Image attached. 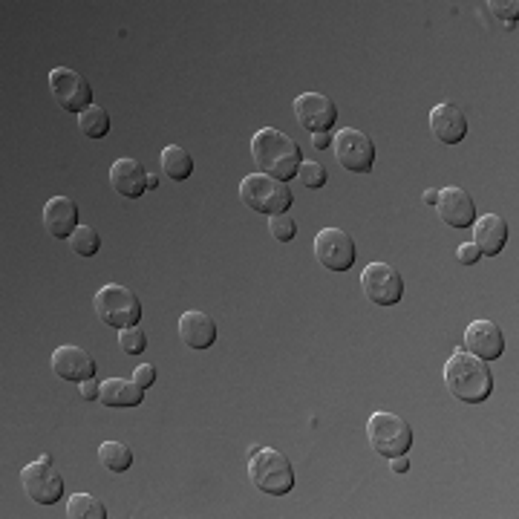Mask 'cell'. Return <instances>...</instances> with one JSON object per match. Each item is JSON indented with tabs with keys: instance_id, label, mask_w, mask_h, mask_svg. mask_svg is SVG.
Returning a JSON list of instances; mask_svg holds the SVG:
<instances>
[{
	"instance_id": "1",
	"label": "cell",
	"mask_w": 519,
	"mask_h": 519,
	"mask_svg": "<svg viewBox=\"0 0 519 519\" xmlns=\"http://www.w3.org/2000/svg\"><path fill=\"white\" fill-rule=\"evenodd\" d=\"M445 384L453 398L465 404H482L494 393V372L488 361L459 349L445 361Z\"/></svg>"
},
{
	"instance_id": "2",
	"label": "cell",
	"mask_w": 519,
	"mask_h": 519,
	"mask_svg": "<svg viewBox=\"0 0 519 519\" xmlns=\"http://www.w3.org/2000/svg\"><path fill=\"white\" fill-rule=\"evenodd\" d=\"M251 156H254L260 171L280 179V182L295 179L297 168L303 162L300 145L277 127H263L251 136Z\"/></svg>"
},
{
	"instance_id": "3",
	"label": "cell",
	"mask_w": 519,
	"mask_h": 519,
	"mask_svg": "<svg viewBox=\"0 0 519 519\" xmlns=\"http://www.w3.org/2000/svg\"><path fill=\"white\" fill-rule=\"evenodd\" d=\"M248 476L257 491L269 496H286L295 488V468L289 456L274 447H251Z\"/></svg>"
},
{
	"instance_id": "4",
	"label": "cell",
	"mask_w": 519,
	"mask_h": 519,
	"mask_svg": "<svg viewBox=\"0 0 519 519\" xmlns=\"http://www.w3.org/2000/svg\"><path fill=\"white\" fill-rule=\"evenodd\" d=\"M240 199L257 214H289L295 194L289 191L286 182L274 179L269 173H248L240 182Z\"/></svg>"
},
{
	"instance_id": "5",
	"label": "cell",
	"mask_w": 519,
	"mask_h": 519,
	"mask_svg": "<svg viewBox=\"0 0 519 519\" xmlns=\"http://www.w3.org/2000/svg\"><path fill=\"white\" fill-rule=\"evenodd\" d=\"M96 315L101 323L113 326V329H127V326H139L142 321V300L133 289H127L122 283H107L101 286L93 297Z\"/></svg>"
},
{
	"instance_id": "6",
	"label": "cell",
	"mask_w": 519,
	"mask_h": 519,
	"mask_svg": "<svg viewBox=\"0 0 519 519\" xmlns=\"http://www.w3.org/2000/svg\"><path fill=\"white\" fill-rule=\"evenodd\" d=\"M367 439L372 450L384 459L407 456L413 447V427L396 413H372L367 421Z\"/></svg>"
},
{
	"instance_id": "7",
	"label": "cell",
	"mask_w": 519,
	"mask_h": 519,
	"mask_svg": "<svg viewBox=\"0 0 519 519\" xmlns=\"http://www.w3.org/2000/svg\"><path fill=\"white\" fill-rule=\"evenodd\" d=\"M335 159L341 162V168L352 173H370L375 168V142L370 133L355 130V127H344L335 139Z\"/></svg>"
},
{
	"instance_id": "8",
	"label": "cell",
	"mask_w": 519,
	"mask_h": 519,
	"mask_svg": "<svg viewBox=\"0 0 519 519\" xmlns=\"http://www.w3.org/2000/svg\"><path fill=\"white\" fill-rule=\"evenodd\" d=\"M21 485L26 496L38 505H55L64 496V476L50 462V456H41L38 462L21 470Z\"/></svg>"
},
{
	"instance_id": "9",
	"label": "cell",
	"mask_w": 519,
	"mask_h": 519,
	"mask_svg": "<svg viewBox=\"0 0 519 519\" xmlns=\"http://www.w3.org/2000/svg\"><path fill=\"white\" fill-rule=\"evenodd\" d=\"M50 90L52 99L58 101V107L67 110V113L81 116L87 107H93V87L84 75H78L75 70L55 67L50 73Z\"/></svg>"
},
{
	"instance_id": "10",
	"label": "cell",
	"mask_w": 519,
	"mask_h": 519,
	"mask_svg": "<svg viewBox=\"0 0 519 519\" xmlns=\"http://www.w3.org/2000/svg\"><path fill=\"white\" fill-rule=\"evenodd\" d=\"M361 289L375 306H398V300L404 297V277L390 263L375 260L361 272Z\"/></svg>"
},
{
	"instance_id": "11",
	"label": "cell",
	"mask_w": 519,
	"mask_h": 519,
	"mask_svg": "<svg viewBox=\"0 0 519 519\" xmlns=\"http://www.w3.org/2000/svg\"><path fill=\"white\" fill-rule=\"evenodd\" d=\"M315 260L329 272H349L355 266V240L344 228H323L315 237Z\"/></svg>"
},
{
	"instance_id": "12",
	"label": "cell",
	"mask_w": 519,
	"mask_h": 519,
	"mask_svg": "<svg viewBox=\"0 0 519 519\" xmlns=\"http://www.w3.org/2000/svg\"><path fill=\"white\" fill-rule=\"evenodd\" d=\"M295 119L312 133H329L338 122V107L321 93H303L295 99Z\"/></svg>"
},
{
	"instance_id": "13",
	"label": "cell",
	"mask_w": 519,
	"mask_h": 519,
	"mask_svg": "<svg viewBox=\"0 0 519 519\" xmlns=\"http://www.w3.org/2000/svg\"><path fill=\"white\" fill-rule=\"evenodd\" d=\"M50 367L58 378L75 381V384H81V381H87V378H96V361H93V355L84 352L81 346H58V349L52 352Z\"/></svg>"
},
{
	"instance_id": "14",
	"label": "cell",
	"mask_w": 519,
	"mask_h": 519,
	"mask_svg": "<svg viewBox=\"0 0 519 519\" xmlns=\"http://www.w3.org/2000/svg\"><path fill=\"white\" fill-rule=\"evenodd\" d=\"M430 130H433V136L442 142V145H459V142H465V136H468V116H465V110L462 107H456V104H436L433 110H430Z\"/></svg>"
},
{
	"instance_id": "15",
	"label": "cell",
	"mask_w": 519,
	"mask_h": 519,
	"mask_svg": "<svg viewBox=\"0 0 519 519\" xmlns=\"http://www.w3.org/2000/svg\"><path fill=\"white\" fill-rule=\"evenodd\" d=\"M439 220L450 228H470L476 223V202L468 191L450 185L445 191H439V202H436Z\"/></svg>"
},
{
	"instance_id": "16",
	"label": "cell",
	"mask_w": 519,
	"mask_h": 519,
	"mask_svg": "<svg viewBox=\"0 0 519 519\" xmlns=\"http://www.w3.org/2000/svg\"><path fill=\"white\" fill-rule=\"evenodd\" d=\"M465 346L482 361H496L505 352V335L494 321H473L465 332Z\"/></svg>"
},
{
	"instance_id": "17",
	"label": "cell",
	"mask_w": 519,
	"mask_h": 519,
	"mask_svg": "<svg viewBox=\"0 0 519 519\" xmlns=\"http://www.w3.org/2000/svg\"><path fill=\"white\" fill-rule=\"evenodd\" d=\"M110 185L124 199L145 197V191H148V171H145V165L139 159H119L110 168Z\"/></svg>"
},
{
	"instance_id": "18",
	"label": "cell",
	"mask_w": 519,
	"mask_h": 519,
	"mask_svg": "<svg viewBox=\"0 0 519 519\" xmlns=\"http://www.w3.org/2000/svg\"><path fill=\"white\" fill-rule=\"evenodd\" d=\"M179 338L188 349H211L214 341H217V323L208 312H199V309H191L179 318Z\"/></svg>"
},
{
	"instance_id": "19",
	"label": "cell",
	"mask_w": 519,
	"mask_h": 519,
	"mask_svg": "<svg viewBox=\"0 0 519 519\" xmlns=\"http://www.w3.org/2000/svg\"><path fill=\"white\" fill-rule=\"evenodd\" d=\"M473 228V246L479 248L482 257H496L502 248L508 246V223L499 214H485L476 217Z\"/></svg>"
},
{
	"instance_id": "20",
	"label": "cell",
	"mask_w": 519,
	"mask_h": 519,
	"mask_svg": "<svg viewBox=\"0 0 519 519\" xmlns=\"http://www.w3.org/2000/svg\"><path fill=\"white\" fill-rule=\"evenodd\" d=\"M44 228L58 240H70L78 228V205L70 197H52L44 205Z\"/></svg>"
},
{
	"instance_id": "21",
	"label": "cell",
	"mask_w": 519,
	"mask_h": 519,
	"mask_svg": "<svg viewBox=\"0 0 519 519\" xmlns=\"http://www.w3.org/2000/svg\"><path fill=\"white\" fill-rule=\"evenodd\" d=\"M99 401L104 407H139L145 401V387L127 378H107L101 381Z\"/></svg>"
},
{
	"instance_id": "22",
	"label": "cell",
	"mask_w": 519,
	"mask_h": 519,
	"mask_svg": "<svg viewBox=\"0 0 519 519\" xmlns=\"http://www.w3.org/2000/svg\"><path fill=\"white\" fill-rule=\"evenodd\" d=\"M162 171L168 173L173 182H185L194 173V159L182 145H168L162 150Z\"/></svg>"
},
{
	"instance_id": "23",
	"label": "cell",
	"mask_w": 519,
	"mask_h": 519,
	"mask_svg": "<svg viewBox=\"0 0 519 519\" xmlns=\"http://www.w3.org/2000/svg\"><path fill=\"white\" fill-rule=\"evenodd\" d=\"M99 462L101 468H107L110 473H124L133 465V450L124 442H104L99 447Z\"/></svg>"
},
{
	"instance_id": "24",
	"label": "cell",
	"mask_w": 519,
	"mask_h": 519,
	"mask_svg": "<svg viewBox=\"0 0 519 519\" xmlns=\"http://www.w3.org/2000/svg\"><path fill=\"white\" fill-rule=\"evenodd\" d=\"M78 130L87 136V139H104L107 133H110V113L99 107V104H93V107H87L81 116H78Z\"/></svg>"
},
{
	"instance_id": "25",
	"label": "cell",
	"mask_w": 519,
	"mask_h": 519,
	"mask_svg": "<svg viewBox=\"0 0 519 519\" xmlns=\"http://www.w3.org/2000/svg\"><path fill=\"white\" fill-rule=\"evenodd\" d=\"M67 517L70 519H107L104 502L90 494H75L67 502Z\"/></svg>"
},
{
	"instance_id": "26",
	"label": "cell",
	"mask_w": 519,
	"mask_h": 519,
	"mask_svg": "<svg viewBox=\"0 0 519 519\" xmlns=\"http://www.w3.org/2000/svg\"><path fill=\"white\" fill-rule=\"evenodd\" d=\"M70 248H73L75 257H84V260L96 257L101 248L99 231H96L93 225H78V228H75V234L70 237Z\"/></svg>"
},
{
	"instance_id": "27",
	"label": "cell",
	"mask_w": 519,
	"mask_h": 519,
	"mask_svg": "<svg viewBox=\"0 0 519 519\" xmlns=\"http://www.w3.org/2000/svg\"><path fill=\"white\" fill-rule=\"evenodd\" d=\"M297 179H300V185L318 191V188H323V185L329 182V173H326V168H323L321 162H300Z\"/></svg>"
},
{
	"instance_id": "28",
	"label": "cell",
	"mask_w": 519,
	"mask_h": 519,
	"mask_svg": "<svg viewBox=\"0 0 519 519\" xmlns=\"http://www.w3.org/2000/svg\"><path fill=\"white\" fill-rule=\"evenodd\" d=\"M119 346H122L124 355H139L148 349V335L145 329L139 326H127V329H119Z\"/></svg>"
},
{
	"instance_id": "29",
	"label": "cell",
	"mask_w": 519,
	"mask_h": 519,
	"mask_svg": "<svg viewBox=\"0 0 519 519\" xmlns=\"http://www.w3.org/2000/svg\"><path fill=\"white\" fill-rule=\"evenodd\" d=\"M269 234L277 243H292L297 237V223L289 214H274L269 217Z\"/></svg>"
},
{
	"instance_id": "30",
	"label": "cell",
	"mask_w": 519,
	"mask_h": 519,
	"mask_svg": "<svg viewBox=\"0 0 519 519\" xmlns=\"http://www.w3.org/2000/svg\"><path fill=\"white\" fill-rule=\"evenodd\" d=\"M491 6V15L496 21H502L505 26H514L519 21V3L517 0H494L488 3Z\"/></svg>"
},
{
	"instance_id": "31",
	"label": "cell",
	"mask_w": 519,
	"mask_h": 519,
	"mask_svg": "<svg viewBox=\"0 0 519 519\" xmlns=\"http://www.w3.org/2000/svg\"><path fill=\"white\" fill-rule=\"evenodd\" d=\"M133 381H136L139 387H145V390L153 387V384H156V367H153V364H142V367H136V370H133Z\"/></svg>"
},
{
	"instance_id": "32",
	"label": "cell",
	"mask_w": 519,
	"mask_h": 519,
	"mask_svg": "<svg viewBox=\"0 0 519 519\" xmlns=\"http://www.w3.org/2000/svg\"><path fill=\"white\" fill-rule=\"evenodd\" d=\"M456 257H459V263H465V266H473V263H479V260H482L479 248L473 246V243H465V246H459Z\"/></svg>"
},
{
	"instance_id": "33",
	"label": "cell",
	"mask_w": 519,
	"mask_h": 519,
	"mask_svg": "<svg viewBox=\"0 0 519 519\" xmlns=\"http://www.w3.org/2000/svg\"><path fill=\"white\" fill-rule=\"evenodd\" d=\"M99 393H101V384L96 381V378L81 381V398H87V401H99Z\"/></svg>"
},
{
	"instance_id": "34",
	"label": "cell",
	"mask_w": 519,
	"mask_h": 519,
	"mask_svg": "<svg viewBox=\"0 0 519 519\" xmlns=\"http://www.w3.org/2000/svg\"><path fill=\"white\" fill-rule=\"evenodd\" d=\"M312 145L318 150H329V145H332V136L329 133H312Z\"/></svg>"
},
{
	"instance_id": "35",
	"label": "cell",
	"mask_w": 519,
	"mask_h": 519,
	"mask_svg": "<svg viewBox=\"0 0 519 519\" xmlns=\"http://www.w3.org/2000/svg\"><path fill=\"white\" fill-rule=\"evenodd\" d=\"M390 468L396 470V473H407L410 462H407V456H396V459H390Z\"/></svg>"
},
{
	"instance_id": "36",
	"label": "cell",
	"mask_w": 519,
	"mask_h": 519,
	"mask_svg": "<svg viewBox=\"0 0 519 519\" xmlns=\"http://www.w3.org/2000/svg\"><path fill=\"white\" fill-rule=\"evenodd\" d=\"M424 199H427L430 205H436V202H439V191H427V194H424Z\"/></svg>"
},
{
	"instance_id": "37",
	"label": "cell",
	"mask_w": 519,
	"mask_h": 519,
	"mask_svg": "<svg viewBox=\"0 0 519 519\" xmlns=\"http://www.w3.org/2000/svg\"><path fill=\"white\" fill-rule=\"evenodd\" d=\"M156 185H159V176H156V173H148V191H153Z\"/></svg>"
}]
</instances>
